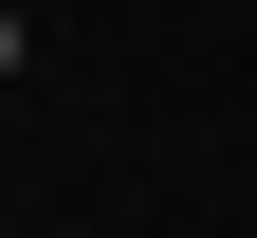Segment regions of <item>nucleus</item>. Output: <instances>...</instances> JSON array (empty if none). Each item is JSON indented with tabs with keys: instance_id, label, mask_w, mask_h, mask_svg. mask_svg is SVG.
Instances as JSON below:
<instances>
[{
	"instance_id": "f257e3e1",
	"label": "nucleus",
	"mask_w": 257,
	"mask_h": 238,
	"mask_svg": "<svg viewBox=\"0 0 257 238\" xmlns=\"http://www.w3.org/2000/svg\"><path fill=\"white\" fill-rule=\"evenodd\" d=\"M0 74H19V19H0Z\"/></svg>"
}]
</instances>
